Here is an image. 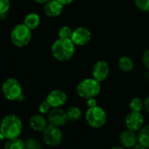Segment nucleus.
<instances>
[{
  "mask_svg": "<svg viewBox=\"0 0 149 149\" xmlns=\"http://www.w3.org/2000/svg\"><path fill=\"white\" fill-rule=\"evenodd\" d=\"M23 130V123L20 118L15 114H8L0 123L1 139H13L19 138Z\"/></svg>",
  "mask_w": 149,
  "mask_h": 149,
  "instance_id": "nucleus-1",
  "label": "nucleus"
},
{
  "mask_svg": "<svg viewBox=\"0 0 149 149\" xmlns=\"http://www.w3.org/2000/svg\"><path fill=\"white\" fill-rule=\"evenodd\" d=\"M51 52L55 60L59 61H66L73 57L76 52V45L71 39L58 38L53 43Z\"/></svg>",
  "mask_w": 149,
  "mask_h": 149,
  "instance_id": "nucleus-2",
  "label": "nucleus"
},
{
  "mask_svg": "<svg viewBox=\"0 0 149 149\" xmlns=\"http://www.w3.org/2000/svg\"><path fill=\"white\" fill-rule=\"evenodd\" d=\"M101 83L95 78H85L78 83L77 94L84 99L96 97L101 91Z\"/></svg>",
  "mask_w": 149,
  "mask_h": 149,
  "instance_id": "nucleus-3",
  "label": "nucleus"
},
{
  "mask_svg": "<svg viewBox=\"0 0 149 149\" xmlns=\"http://www.w3.org/2000/svg\"><path fill=\"white\" fill-rule=\"evenodd\" d=\"M2 93L9 101H21L24 98L20 83L14 77L7 78L2 84Z\"/></svg>",
  "mask_w": 149,
  "mask_h": 149,
  "instance_id": "nucleus-4",
  "label": "nucleus"
},
{
  "mask_svg": "<svg viewBox=\"0 0 149 149\" xmlns=\"http://www.w3.org/2000/svg\"><path fill=\"white\" fill-rule=\"evenodd\" d=\"M32 40V30L24 23L16 25L11 33V40L18 47L27 46Z\"/></svg>",
  "mask_w": 149,
  "mask_h": 149,
  "instance_id": "nucleus-5",
  "label": "nucleus"
},
{
  "mask_svg": "<svg viewBox=\"0 0 149 149\" xmlns=\"http://www.w3.org/2000/svg\"><path fill=\"white\" fill-rule=\"evenodd\" d=\"M85 119L92 128H101L106 124L107 114L102 107L95 106L88 108L85 113Z\"/></svg>",
  "mask_w": 149,
  "mask_h": 149,
  "instance_id": "nucleus-6",
  "label": "nucleus"
},
{
  "mask_svg": "<svg viewBox=\"0 0 149 149\" xmlns=\"http://www.w3.org/2000/svg\"><path fill=\"white\" fill-rule=\"evenodd\" d=\"M42 138L46 145L55 147L61 144L63 140V132L58 126L48 125L42 132Z\"/></svg>",
  "mask_w": 149,
  "mask_h": 149,
  "instance_id": "nucleus-7",
  "label": "nucleus"
},
{
  "mask_svg": "<svg viewBox=\"0 0 149 149\" xmlns=\"http://www.w3.org/2000/svg\"><path fill=\"white\" fill-rule=\"evenodd\" d=\"M47 121L49 125L54 126H63L68 121V115L66 111L62 110L61 107L59 108H52L51 111L47 113Z\"/></svg>",
  "mask_w": 149,
  "mask_h": 149,
  "instance_id": "nucleus-8",
  "label": "nucleus"
},
{
  "mask_svg": "<svg viewBox=\"0 0 149 149\" xmlns=\"http://www.w3.org/2000/svg\"><path fill=\"white\" fill-rule=\"evenodd\" d=\"M144 123L145 119L142 113L138 111H131L126 115L125 118V125L126 129L133 132H139L144 126Z\"/></svg>",
  "mask_w": 149,
  "mask_h": 149,
  "instance_id": "nucleus-9",
  "label": "nucleus"
},
{
  "mask_svg": "<svg viewBox=\"0 0 149 149\" xmlns=\"http://www.w3.org/2000/svg\"><path fill=\"white\" fill-rule=\"evenodd\" d=\"M110 74V67L109 64L104 61L99 60L92 67V77L97 81L102 83L107 79Z\"/></svg>",
  "mask_w": 149,
  "mask_h": 149,
  "instance_id": "nucleus-10",
  "label": "nucleus"
},
{
  "mask_svg": "<svg viewBox=\"0 0 149 149\" xmlns=\"http://www.w3.org/2000/svg\"><path fill=\"white\" fill-rule=\"evenodd\" d=\"M71 40L76 46H85L91 40V31L84 26L77 27L73 30Z\"/></svg>",
  "mask_w": 149,
  "mask_h": 149,
  "instance_id": "nucleus-11",
  "label": "nucleus"
},
{
  "mask_svg": "<svg viewBox=\"0 0 149 149\" xmlns=\"http://www.w3.org/2000/svg\"><path fill=\"white\" fill-rule=\"evenodd\" d=\"M46 100L51 105L52 108H59L63 106L67 103L68 96L65 91L57 89L51 91L47 94Z\"/></svg>",
  "mask_w": 149,
  "mask_h": 149,
  "instance_id": "nucleus-12",
  "label": "nucleus"
},
{
  "mask_svg": "<svg viewBox=\"0 0 149 149\" xmlns=\"http://www.w3.org/2000/svg\"><path fill=\"white\" fill-rule=\"evenodd\" d=\"M118 139L122 146L130 149L138 144V134H136V132L126 129L119 134Z\"/></svg>",
  "mask_w": 149,
  "mask_h": 149,
  "instance_id": "nucleus-13",
  "label": "nucleus"
},
{
  "mask_svg": "<svg viewBox=\"0 0 149 149\" xmlns=\"http://www.w3.org/2000/svg\"><path fill=\"white\" fill-rule=\"evenodd\" d=\"M49 125L47 118L43 117V114H35L33 115L29 119V126L32 130L42 132Z\"/></svg>",
  "mask_w": 149,
  "mask_h": 149,
  "instance_id": "nucleus-14",
  "label": "nucleus"
},
{
  "mask_svg": "<svg viewBox=\"0 0 149 149\" xmlns=\"http://www.w3.org/2000/svg\"><path fill=\"white\" fill-rule=\"evenodd\" d=\"M63 6L57 0H49L44 5V13L47 17L55 18L61 14Z\"/></svg>",
  "mask_w": 149,
  "mask_h": 149,
  "instance_id": "nucleus-15",
  "label": "nucleus"
},
{
  "mask_svg": "<svg viewBox=\"0 0 149 149\" xmlns=\"http://www.w3.org/2000/svg\"><path fill=\"white\" fill-rule=\"evenodd\" d=\"M40 17L39 16V14L35 13H31L27 14L24 19V24L32 31L36 29L40 26Z\"/></svg>",
  "mask_w": 149,
  "mask_h": 149,
  "instance_id": "nucleus-16",
  "label": "nucleus"
},
{
  "mask_svg": "<svg viewBox=\"0 0 149 149\" xmlns=\"http://www.w3.org/2000/svg\"><path fill=\"white\" fill-rule=\"evenodd\" d=\"M118 68L125 73L131 72L134 68V62L132 59L129 56H122L118 61Z\"/></svg>",
  "mask_w": 149,
  "mask_h": 149,
  "instance_id": "nucleus-17",
  "label": "nucleus"
},
{
  "mask_svg": "<svg viewBox=\"0 0 149 149\" xmlns=\"http://www.w3.org/2000/svg\"><path fill=\"white\" fill-rule=\"evenodd\" d=\"M138 143L149 149V125H144L138 132Z\"/></svg>",
  "mask_w": 149,
  "mask_h": 149,
  "instance_id": "nucleus-18",
  "label": "nucleus"
},
{
  "mask_svg": "<svg viewBox=\"0 0 149 149\" xmlns=\"http://www.w3.org/2000/svg\"><path fill=\"white\" fill-rule=\"evenodd\" d=\"M67 115H68V121H72V122H76L78 121L82 116H83V112L82 110L77 107V106H71L69 107L67 111Z\"/></svg>",
  "mask_w": 149,
  "mask_h": 149,
  "instance_id": "nucleus-19",
  "label": "nucleus"
},
{
  "mask_svg": "<svg viewBox=\"0 0 149 149\" xmlns=\"http://www.w3.org/2000/svg\"><path fill=\"white\" fill-rule=\"evenodd\" d=\"M4 149H26L25 142L19 139H7Z\"/></svg>",
  "mask_w": 149,
  "mask_h": 149,
  "instance_id": "nucleus-20",
  "label": "nucleus"
},
{
  "mask_svg": "<svg viewBox=\"0 0 149 149\" xmlns=\"http://www.w3.org/2000/svg\"><path fill=\"white\" fill-rule=\"evenodd\" d=\"M144 108V101L138 97H132L129 103V109L131 111H138L141 112Z\"/></svg>",
  "mask_w": 149,
  "mask_h": 149,
  "instance_id": "nucleus-21",
  "label": "nucleus"
},
{
  "mask_svg": "<svg viewBox=\"0 0 149 149\" xmlns=\"http://www.w3.org/2000/svg\"><path fill=\"white\" fill-rule=\"evenodd\" d=\"M73 30L74 29L68 26H62L58 31V36L61 39H71Z\"/></svg>",
  "mask_w": 149,
  "mask_h": 149,
  "instance_id": "nucleus-22",
  "label": "nucleus"
},
{
  "mask_svg": "<svg viewBox=\"0 0 149 149\" xmlns=\"http://www.w3.org/2000/svg\"><path fill=\"white\" fill-rule=\"evenodd\" d=\"M26 149H41V144L39 140L33 139V138H29L26 140L25 142Z\"/></svg>",
  "mask_w": 149,
  "mask_h": 149,
  "instance_id": "nucleus-23",
  "label": "nucleus"
},
{
  "mask_svg": "<svg viewBox=\"0 0 149 149\" xmlns=\"http://www.w3.org/2000/svg\"><path fill=\"white\" fill-rule=\"evenodd\" d=\"M134 3L139 10L149 13V0H134Z\"/></svg>",
  "mask_w": 149,
  "mask_h": 149,
  "instance_id": "nucleus-24",
  "label": "nucleus"
},
{
  "mask_svg": "<svg viewBox=\"0 0 149 149\" xmlns=\"http://www.w3.org/2000/svg\"><path fill=\"white\" fill-rule=\"evenodd\" d=\"M11 7L10 0H0V15L6 14Z\"/></svg>",
  "mask_w": 149,
  "mask_h": 149,
  "instance_id": "nucleus-25",
  "label": "nucleus"
},
{
  "mask_svg": "<svg viewBox=\"0 0 149 149\" xmlns=\"http://www.w3.org/2000/svg\"><path fill=\"white\" fill-rule=\"evenodd\" d=\"M52 107L51 105L47 103V100L41 102L39 105V111L40 114H47L50 111H51Z\"/></svg>",
  "mask_w": 149,
  "mask_h": 149,
  "instance_id": "nucleus-26",
  "label": "nucleus"
},
{
  "mask_svg": "<svg viewBox=\"0 0 149 149\" xmlns=\"http://www.w3.org/2000/svg\"><path fill=\"white\" fill-rule=\"evenodd\" d=\"M142 62L144 66L149 70V48L146 49L142 55Z\"/></svg>",
  "mask_w": 149,
  "mask_h": 149,
  "instance_id": "nucleus-27",
  "label": "nucleus"
},
{
  "mask_svg": "<svg viewBox=\"0 0 149 149\" xmlns=\"http://www.w3.org/2000/svg\"><path fill=\"white\" fill-rule=\"evenodd\" d=\"M87 105H88V108H92V107L97 106V101L96 97L87 99Z\"/></svg>",
  "mask_w": 149,
  "mask_h": 149,
  "instance_id": "nucleus-28",
  "label": "nucleus"
},
{
  "mask_svg": "<svg viewBox=\"0 0 149 149\" xmlns=\"http://www.w3.org/2000/svg\"><path fill=\"white\" fill-rule=\"evenodd\" d=\"M144 108L149 113V96H147L144 100Z\"/></svg>",
  "mask_w": 149,
  "mask_h": 149,
  "instance_id": "nucleus-29",
  "label": "nucleus"
},
{
  "mask_svg": "<svg viewBox=\"0 0 149 149\" xmlns=\"http://www.w3.org/2000/svg\"><path fill=\"white\" fill-rule=\"evenodd\" d=\"M57 1H59L62 6H68V5H70L74 0H57Z\"/></svg>",
  "mask_w": 149,
  "mask_h": 149,
  "instance_id": "nucleus-30",
  "label": "nucleus"
},
{
  "mask_svg": "<svg viewBox=\"0 0 149 149\" xmlns=\"http://www.w3.org/2000/svg\"><path fill=\"white\" fill-rule=\"evenodd\" d=\"M130 149H147V148H146L145 146H143L142 145H140V144H136L135 146H133L132 148H130Z\"/></svg>",
  "mask_w": 149,
  "mask_h": 149,
  "instance_id": "nucleus-31",
  "label": "nucleus"
},
{
  "mask_svg": "<svg viewBox=\"0 0 149 149\" xmlns=\"http://www.w3.org/2000/svg\"><path fill=\"white\" fill-rule=\"evenodd\" d=\"M33 1L38 4H40V5H45L46 3H47L49 1V0H33Z\"/></svg>",
  "mask_w": 149,
  "mask_h": 149,
  "instance_id": "nucleus-32",
  "label": "nucleus"
},
{
  "mask_svg": "<svg viewBox=\"0 0 149 149\" xmlns=\"http://www.w3.org/2000/svg\"><path fill=\"white\" fill-rule=\"evenodd\" d=\"M111 149H125V148L120 145V146H112Z\"/></svg>",
  "mask_w": 149,
  "mask_h": 149,
  "instance_id": "nucleus-33",
  "label": "nucleus"
}]
</instances>
